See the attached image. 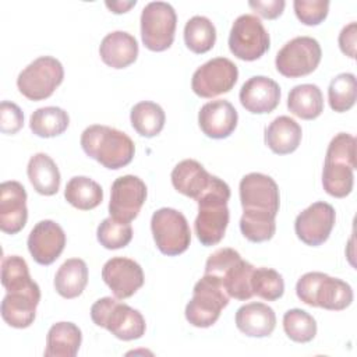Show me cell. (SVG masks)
Segmentation results:
<instances>
[{
  "instance_id": "obj_1",
  "label": "cell",
  "mask_w": 357,
  "mask_h": 357,
  "mask_svg": "<svg viewBox=\"0 0 357 357\" xmlns=\"http://www.w3.org/2000/svg\"><path fill=\"white\" fill-rule=\"evenodd\" d=\"M229 199L230 187L227 183L212 176L208 188L195 199L198 215L194 222V230L202 245H215L223 238L230 218Z\"/></svg>"
},
{
  "instance_id": "obj_2",
  "label": "cell",
  "mask_w": 357,
  "mask_h": 357,
  "mask_svg": "<svg viewBox=\"0 0 357 357\" xmlns=\"http://www.w3.org/2000/svg\"><path fill=\"white\" fill-rule=\"evenodd\" d=\"M81 146L89 158L112 170L127 166L135 153V145L126 132L100 124L82 131Z\"/></svg>"
},
{
  "instance_id": "obj_3",
  "label": "cell",
  "mask_w": 357,
  "mask_h": 357,
  "mask_svg": "<svg viewBox=\"0 0 357 357\" xmlns=\"http://www.w3.org/2000/svg\"><path fill=\"white\" fill-rule=\"evenodd\" d=\"M296 293L304 304L331 311L344 310L353 301L350 284L324 272L304 273L297 280Z\"/></svg>"
},
{
  "instance_id": "obj_4",
  "label": "cell",
  "mask_w": 357,
  "mask_h": 357,
  "mask_svg": "<svg viewBox=\"0 0 357 357\" xmlns=\"http://www.w3.org/2000/svg\"><path fill=\"white\" fill-rule=\"evenodd\" d=\"M91 318L95 325L107 329L121 340H135L145 333V319L138 310L117 301L113 297H102L91 307Z\"/></svg>"
},
{
  "instance_id": "obj_5",
  "label": "cell",
  "mask_w": 357,
  "mask_h": 357,
  "mask_svg": "<svg viewBox=\"0 0 357 357\" xmlns=\"http://www.w3.org/2000/svg\"><path fill=\"white\" fill-rule=\"evenodd\" d=\"M229 298L222 280L205 273L194 286L192 298L185 305V318L192 326L209 328L218 321Z\"/></svg>"
},
{
  "instance_id": "obj_6",
  "label": "cell",
  "mask_w": 357,
  "mask_h": 357,
  "mask_svg": "<svg viewBox=\"0 0 357 357\" xmlns=\"http://www.w3.org/2000/svg\"><path fill=\"white\" fill-rule=\"evenodd\" d=\"M63 78V64L52 56H40L18 74L17 86L29 100H43L54 92Z\"/></svg>"
},
{
  "instance_id": "obj_7",
  "label": "cell",
  "mask_w": 357,
  "mask_h": 357,
  "mask_svg": "<svg viewBox=\"0 0 357 357\" xmlns=\"http://www.w3.org/2000/svg\"><path fill=\"white\" fill-rule=\"evenodd\" d=\"M177 15L172 4L166 1H151L141 13V38L146 49L163 52L174 40Z\"/></svg>"
},
{
  "instance_id": "obj_8",
  "label": "cell",
  "mask_w": 357,
  "mask_h": 357,
  "mask_svg": "<svg viewBox=\"0 0 357 357\" xmlns=\"http://www.w3.org/2000/svg\"><path fill=\"white\" fill-rule=\"evenodd\" d=\"M151 230L159 251L169 257L184 252L191 243V231L185 216L173 208H160L153 212Z\"/></svg>"
},
{
  "instance_id": "obj_9",
  "label": "cell",
  "mask_w": 357,
  "mask_h": 357,
  "mask_svg": "<svg viewBox=\"0 0 357 357\" xmlns=\"http://www.w3.org/2000/svg\"><path fill=\"white\" fill-rule=\"evenodd\" d=\"M269 33L257 15L236 18L229 35V49L240 60L254 61L269 49Z\"/></svg>"
},
{
  "instance_id": "obj_10",
  "label": "cell",
  "mask_w": 357,
  "mask_h": 357,
  "mask_svg": "<svg viewBox=\"0 0 357 357\" xmlns=\"http://www.w3.org/2000/svg\"><path fill=\"white\" fill-rule=\"evenodd\" d=\"M321 46L311 36H297L289 40L276 54V70L287 77L297 78L311 74L319 64Z\"/></svg>"
},
{
  "instance_id": "obj_11",
  "label": "cell",
  "mask_w": 357,
  "mask_h": 357,
  "mask_svg": "<svg viewBox=\"0 0 357 357\" xmlns=\"http://www.w3.org/2000/svg\"><path fill=\"white\" fill-rule=\"evenodd\" d=\"M238 68L227 57H215L198 67L191 79V88L201 98H215L229 92L237 82Z\"/></svg>"
},
{
  "instance_id": "obj_12",
  "label": "cell",
  "mask_w": 357,
  "mask_h": 357,
  "mask_svg": "<svg viewBox=\"0 0 357 357\" xmlns=\"http://www.w3.org/2000/svg\"><path fill=\"white\" fill-rule=\"evenodd\" d=\"M145 199V183L138 176H121L112 184L109 213L116 220L130 223L138 216Z\"/></svg>"
},
{
  "instance_id": "obj_13",
  "label": "cell",
  "mask_w": 357,
  "mask_h": 357,
  "mask_svg": "<svg viewBox=\"0 0 357 357\" xmlns=\"http://www.w3.org/2000/svg\"><path fill=\"white\" fill-rule=\"evenodd\" d=\"M240 201L243 211L279 212V187L276 181L262 173H248L240 181Z\"/></svg>"
},
{
  "instance_id": "obj_14",
  "label": "cell",
  "mask_w": 357,
  "mask_h": 357,
  "mask_svg": "<svg viewBox=\"0 0 357 357\" xmlns=\"http://www.w3.org/2000/svg\"><path fill=\"white\" fill-rule=\"evenodd\" d=\"M335 220V208L328 202L318 201L297 215L294 230L304 244L317 247L328 240Z\"/></svg>"
},
{
  "instance_id": "obj_15",
  "label": "cell",
  "mask_w": 357,
  "mask_h": 357,
  "mask_svg": "<svg viewBox=\"0 0 357 357\" xmlns=\"http://www.w3.org/2000/svg\"><path fill=\"white\" fill-rule=\"evenodd\" d=\"M40 301V289L35 280L7 291L1 301V317L13 328H28L33 324L36 307Z\"/></svg>"
},
{
  "instance_id": "obj_16",
  "label": "cell",
  "mask_w": 357,
  "mask_h": 357,
  "mask_svg": "<svg viewBox=\"0 0 357 357\" xmlns=\"http://www.w3.org/2000/svg\"><path fill=\"white\" fill-rule=\"evenodd\" d=\"M102 279L119 300L131 297L144 284V272L138 262L124 257H114L102 268Z\"/></svg>"
},
{
  "instance_id": "obj_17",
  "label": "cell",
  "mask_w": 357,
  "mask_h": 357,
  "mask_svg": "<svg viewBox=\"0 0 357 357\" xmlns=\"http://www.w3.org/2000/svg\"><path fill=\"white\" fill-rule=\"evenodd\" d=\"M28 250L32 258L40 265L53 264L66 247V233L53 220L38 222L28 236Z\"/></svg>"
},
{
  "instance_id": "obj_18",
  "label": "cell",
  "mask_w": 357,
  "mask_h": 357,
  "mask_svg": "<svg viewBox=\"0 0 357 357\" xmlns=\"http://www.w3.org/2000/svg\"><path fill=\"white\" fill-rule=\"evenodd\" d=\"M28 219L26 191L18 181L8 180L0 184V229L15 234L24 229Z\"/></svg>"
},
{
  "instance_id": "obj_19",
  "label": "cell",
  "mask_w": 357,
  "mask_h": 357,
  "mask_svg": "<svg viewBox=\"0 0 357 357\" xmlns=\"http://www.w3.org/2000/svg\"><path fill=\"white\" fill-rule=\"evenodd\" d=\"M238 98L243 107L251 113H271L280 102V86L269 77L254 75L243 84Z\"/></svg>"
},
{
  "instance_id": "obj_20",
  "label": "cell",
  "mask_w": 357,
  "mask_h": 357,
  "mask_svg": "<svg viewBox=\"0 0 357 357\" xmlns=\"http://www.w3.org/2000/svg\"><path fill=\"white\" fill-rule=\"evenodd\" d=\"M237 110L225 99L205 103L198 113L199 128L206 137L213 139L227 138L237 127Z\"/></svg>"
},
{
  "instance_id": "obj_21",
  "label": "cell",
  "mask_w": 357,
  "mask_h": 357,
  "mask_svg": "<svg viewBox=\"0 0 357 357\" xmlns=\"http://www.w3.org/2000/svg\"><path fill=\"white\" fill-rule=\"evenodd\" d=\"M99 54L105 64L112 68H126L137 60L138 42L124 31L107 33L99 46Z\"/></svg>"
},
{
  "instance_id": "obj_22",
  "label": "cell",
  "mask_w": 357,
  "mask_h": 357,
  "mask_svg": "<svg viewBox=\"0 0 357 357\" xmlns=\"http://www.w3.org/2000/svg\"><path fill=\"white\" fill-rule=\"evenodd\" d=\"M236 326L247 336L266 337L276 326V315L264 303H248L237 310Z\"/></svg>"
},
{
  "instance_id": "obj_23",
  "label": "cell",
  "mask_w": 357,
  "mask_h": 357,
  "mask_svg": "<svg viewBox=\"0 0 357 357\" xmlns=\"http://www.w3.org/2000/svg\"><path fill=\"white\" fill-rule=\"evenodd\" d=\"M170 177L173 187L178 192L194 199L208 188L212 180V174H209L205 167L194 159H184L177 163L172 170Z\"/></svg>"
},
{
  "instance_id": "obj_24",
  "label": "cell",
  "mask_w": 357,
  "mask_h": 357,
  "mask_svg": "<svg viewBox=\"0 0 357 357\" xmlns=\"http://www.w3.org/2000/svg\"><path fill=\"white\" fill-rule=\"evenodd\" d=\"M301 135V127L294 119L279 116L265 128V144L272 152L287 155L298 148Z\"/></svg>"
},
{
  "instance_id": "obj_25",
  "label": "cell",
  "mask_w": 357,
  "mask_h": 357,
  "mask_svg": "<svg viewBox=\"0 0 357 357\" xmlns=\"http://www.w3.org/2000/svg\"><path fill=\"white\" fill-rule=\"evenodd\" d=\"M81 329L73 322H57L46 336V357H74L81 346Z\"/></svg>"
},
{
  "instance_id": "obj_26",
  "label": "cell",
  "mask_w": 357,
  "mask_h": 357,
  "mask_svg": "<svg viewBox=\"0 0 357 357\" xmlns=\"http://www.w3.org/2000/svg\"><path fill=\"white\" fill-rule=\"evenodd\" d=\"M28 178L36 192L53 195L60 187V172L54 160L46 153H35L26 166Z\"/></svg>"
},
{
  "instance_id": "obj_27",
  "label": "cell",
  "mask_w": 357,
  "mask_h": 357,
  "mask_svg": "<svg viewBox=\"0 0 357 357\" xmlns=\"http://www.w3.org/2000/svg\"><path fill=\"white\" fill-rule=\"evenodd\" d=\"M88 283V266L81 258H70L61 264L54 276V289L64 298L78 297Z\"/></svg>"
},
{
  "instance_id": "obj_28",
  "label": "cell",
  "mask_w": 357,
  "mask_h": 357,
  "mask_svg": "<svg viewBox=\"0 0 357 357\" xmlns=\"http://www.w3.org/2000/svg\"><path fill=\"white\" fill-rule=\"evenodd\" d=\"M287 109L303 120L317 119L324 112V96L318 85H296L287 96Z\"/></svg>"
},
{
  "instance_id": "obj_29",
  "label": "cell",
  "mask_w": 357,
  "mask_h": 357,
  "mask_svg": "<svg viewBox=\"0 0 357 357\" xmlns=\"http://www.w3.org/2000/svg\"><path fill=\"white\" fill-rule=\"evenodd\" d=\"M254 269L255 268L250 262L238 257L218 275L229 297L237 300H248L254 296L251 289V278Z\"/></svg>"
},
{
  "instance_id": "obj_30",
  "label": "cell",
  "mask_w": 357,
  "mask_h": 357,
  "mask_svg": "<svg viewBox=\"0 0 357 357\" xmlns=\"http://www.w3.org/2000/svg\"><path fill=\"white\" fill-rule=\"evenodd\" d=\"M66 201L77 209L89 211L103 199L102 187L86 176H75L68 180L64 190Z\"/></svg>"
},
{
  "instance_id": "obj_31",
  "label": "cell",
  "mask_w": 357,
  "mask_h": 357,
  "mask_svg": "<svg viewBox=\"0 0 357 357\" xmlns=\"http://www.w3.org/2000/svg\"><path fill=\"white\" fill-rule=\"evenodd\" d=\"M70 124L68 113L57 106L36 109L29 119V128L42 138H52L63 134Z\"/></svg>"
},
{
  "instance_id": "obj_32",
  "label": "cell",
  "mask_w": 357,
  "mask_h": 357,
  "mask_svg": "<svg viewBox=\"0 0 357 357\" xmlns=\"http://www.w3.org/2000/svg\"><path fill=\"white\" fill-rule=\"evenodd\" d=\"M130 120H131L132 128L139 135L152 138L162 131L165 126L166 114L158 103L144 100L134 105L130 113Z\"/></svg>"
},
{
  "instance_id": "obj_33",
  "label": "cell",
  "mask_w": 357,
  "mask_h": 357,
  "mask_svg": "<svg viewBox=\"0 0 357 357\" xmlns=\"http://www.w3.org/2000/svg\"><path fill=\"white\" fill-rule=\"evenodd\" d=\"M216 40V29L212 21L204 15L191 17L184 26V42L194 53L211 50Z\"/></svg>"
},
{
  "instance_id": "obj_34",
  "label": "cell",
  "mask_w": 357,
  "mask_h": 357,
  "mask_svg": "<svg viewBox=\"0 0 357 357\" xmlns=\"http://www.w3.org/2000/svg\"><path fill=\"white\" fill-rule=\"evenodd\" d=\"M353 170L354 169L347 165L325 160L322 170L324 190L335 198H343L349 195L354 184Z\"/></svg>"
},
{
  "instance_id": "obj_35",
  "label": "cell",
  "mask_w": 357,
  "mask_h": 357,
  "mask_svg": "<svg viewBox=\"0 0 357 357\" xmlns=\"http://www.w3.org/2000/svg\"><path fill=\"white\" fill-rule=\"evenodd\" d=\"M276 215L269 212L244 211L240 219V230L243 236L252 243L268 241L276 231Z\"/></svg>"
},
{
  "instance_id": "obj_36",
  "label": "cell",
  "mask_w": 357,
  "mask_h": 357,
  "mask_svg": "<svg viewBox=\"0 0 357 357\" xmlns=\"http://www.w3.org/2000/svg\"><path fill=\"white\" fill-rule=\"evenodd\" d=\"M357 86L356 77L351 73H342L332 78L328 88V100L332 110L343 113L350 110L356 103Z\"/></svg>"
},
{
  "instance_id": "obj_37",
  "label": "cell",
  "mask_w": 357,
  "mask_h": 357,
  "mask_svg": "<svg viewBox=\"0 0 357 357\" xmlns=\"http://www.w3.org/2000/svg\"><path fill=\"white\" fill-rule=\"evenodd\" d=\"M283 329L293 342L307 343L317 335V322L307 311L291 308L283 315Z\"/></svg>"
},
{
  "instance_id": "obj_38",
  "label": "cell",
  "mask_w": 357,
  "mask_h": 357,
  "mask_svg": "<svg viewBox=\"0 0 357 357\" xmlns=\"http://www.w3.org/2000/svg\"><path fill=\"white\" fill-rule=\"evenodd\" d=\"M252 293L264 300L275 301L283 296L284 282L282 275L272 268H255L251 278Z\"/></svg>"
},
{
  "instance_id": "obj_39",
  "label": "cell",
  "mask_w": 357,
  "mask_h": 357,
  "mask_svg": "<svg viewBox=\"0 0 357 357\" xmlns=\"http://www.w3.org/2000/svg\"><path fill=\"white\" fill-rule=\"evenodd\" d=\"M98 241L107 250H117L126 247L132 238V227L127 222L106 218L100 222L96 231Z\"/></svg>"
},
{
  "instance_id": "obj_40",
  "label": "cell",
  "mask_w": 357,
  "mask_h": 357,
  "mask_svg": "<svg viewBox=\"0 0 357 357\" xmlns=\"http://www.w3.org/2000/svg\"><path fill=\"white\" fill-rule=\"evenodd\" d=\"M32 282L28 264L22 257L8 255L1 261V284L7 291Z\"/></svg>"
},
{
  "instance_id": "obj_41",
  "label": "cell",
  "mask_w": 357,
  "mask_h": 357,
  "mask_svg": "<svg viewBox=\"0 0 357 357\" xmlns=\"http://www.w3.org/2000/svg\"><path fill=\"white\" fill-rule=\"evenodd\" d=\"M325 160L343 163L356 169V138L346 132L335 135L328 145Z\"/></svg>"
},
{
  "instance_id": "obj_42",
  "label": "cell",
  "mask_w": 357,
  "mask_h": 357,
  "mask_svg": "<svg viewBox=\"0 0 357 357\" xmlns=\"http://www.w3.org/2000/svg\"><path fill=\"white\" fill-rule=\"evenodd\" d=\"M294 13L297 18L305 25L321 24L329 11L328 0H294Z\"/></svg>"
},
{
  "instance_id": "obj_43",
  "label": "cell",
  "mask_w": 357,
  "mask_h": 357,
  "mask_svg": "<svg viewBox=\"0 0 357 357\" xmlns=\"http://www.w3.org/2000/svg\"><path fill=\"white\" fill-rule=\"evenodd\" d=\"M24 124L22 110L13 102L3 100L0 105V131L3 134H15Z\"/></svg>"
},
{
  "instance_id": "obj_44",
  "label": "cell",
  "mask_w": 357,
  "mask_h": 357,
  "mask_svg": "<svg viewBox=\"0 0 357 357\" xmlns=\"http://www.w3.org/2000/svg\"><path fill=\"white\" fill-rule=\"evenodd\" d=\"M248 6L261 17L273 20L278 18L286 6L284 0H257V1H248Z\"/></svg>"
},
{
  "instance_id": "obj_45",
  "label": "cell",
  "mask_w": 357,
  "mask_h": 357,
  "mask_svg": "<svg viewBox=\"0 0 357 357\" xmlns=\"http://www.w3.org/2000/svg\"><path fill=\"white\" fill-rule=\"evenodd\" d=\"M356 40H357V24L350 22L349 25L343 26L339 33V47L340 50L354 59L356 57Z\"/></svg>"
},
{
  "instance_id": "obj_46",
  "label": "cell",
  "mask_w": 357,
  "mask_h": 357,
  "mask_svg": "<svg viewBox=\"0 0 357 357\" xmlns=\"http://www.w3.org/2000/svg\"><path fill=\"white\" fill-rule=\"evenodd\" d=\"M135 0H131V1H106V7L110 8L113 13L116 14H121V13H126L128 8H131L132 6H135Z\"/></svg>"
}]
</instances>
